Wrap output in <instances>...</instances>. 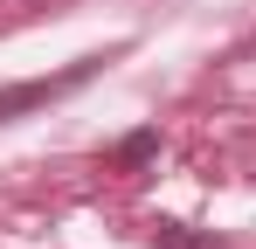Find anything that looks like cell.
<instances>
[{
	"label": "cell",
	"mask_w": 256,
	"mask_h": 249,
	"mask_svg": "<svg viewBox=\"0 0 256 249\" xmlns=\"http://www.w3.org/2000/svg\"><path fill=\"white\" fill-rule=\"evenodd\" d=\"M152 242L160 249H222V236H194L187 222H152Z\"/></svg>",
	"instance_id": "3"
},
{
	"label": "cell",
	"mask_w": 256,
	"mask_h": 249,
	"mask_svg": "<svg viewBox=\"0 0 256 249\" xmlns=\"http://www.w3.org/2000/svg\"><path fill=\"white\" fill-rule=\"evenodd\" d=\"M104 70V56H84V62H70L62 76H35V83H14V90H0V124L21 118V111H42V104H56V97H70L76 83H90Z\"/></svg>",
	"instance_id": "1"
},
{
	"label": "cell",
	"mask_w": 256,
	"mask_h": 249,
	"mask_svg": "<svg viewBox=\"0 0 256 249\" xmlns=\"http://www.w3.org/2000/svg\"><path fill=\"white\" fill-rule=\"evenodd\" d=\"M152 160H160V132H152V124H138V132H125V138L111 146V166H118V173H138V166H152Z\"/></svg>",
	"instance_id": "2"
}]
</instances>
